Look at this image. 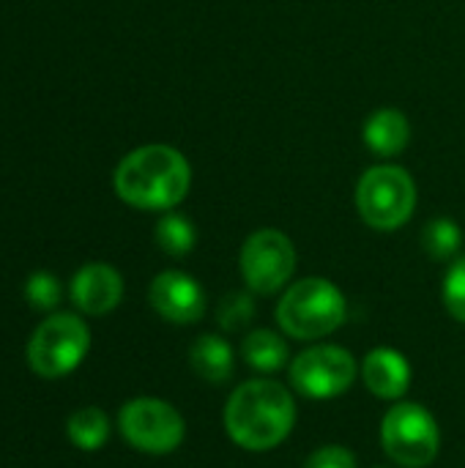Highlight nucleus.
<instances>
[{
  "mask_svg": "<svg viewBox=\"0 0 465 468\" xmlns=\"http://www.w3.org/2000/svg\"><path fill=\"white\" fill-rule=\"evenodd\" d=\"M255 293L252 291H230L217 307V324L225 332H241L255 321Z\"/></svg>",
  "mask_w": 465,
  "mask_h": 468,
  "instance_id": "6ab92c4d",
  "label": "nucleus"
},
{
  "mask_svg": "<svg viewBox=\"0 0 465 468\" xmlns=\"http://www.w3.org/2000/svg\"><path fill=\"white\" fill-rule=\"evenodd\" d=\"M381 447L400 468H428L441 452V428L422 403L397 400L381 420Z\"/></svg>",
  "mask_w": 465,
  "mask_h": 468,
  "instance_id": "39448f33",
  "label": "nucleus"
},
{
  "mask_svg": "<svg viewBox=\"0 0 465 468\" xmlns=\"http://www.w3.org/2000/svg\"><path fill=\"white\" fill-rule=\"evenodd\" d=\"M25 299L36 310H52L60 302V282L49 271H33L25 282Z\"/></svg>",
  "mask_w": 465,
  "mask_h": 468,
  "instance_id": "412c9836",
  "label": "nucleus"
},
{
  "mask_svg": "<svg viewBox=\"0 0 465 468\" xmlns=\"http://www.w3.org/2000/svg\"><path fill=\"white\" fill-rule=\"evenodd\" d=\"M90 348L88 324L79 315L58 313L36 326L27 343V365L41 378H60L77 370Z\"/></svg>",
  "mask_w": 465,
  "mask_h": 468,
  "instance_id": "423d86ee",
  "label": "nucleus"
},
{
  "mask_svg": "<svg viewBox=\"0 0 465 468\" xmlns=\"http://www.w3.org/2000/svg\"><path fill=\"white\" fill-rule=\"evenodd\" d=\"M365 145L375 154V156H397L406 151L408 140H411V123L406 118V112L395 110V107H381L375 110L367 121H365Z\"/></svg>",
  "mask_w": 465,
  "mask_h": 468,
  "instance_id": "4468645a",
  "label": "nucleus"
},
{
  "mask_svg": "<svg viewBox=\"0 0 465 468\" xmlns=\"http://www.w3.org/2000/svg\"><path fill=\"white\" fill-rule=\"evenodd\" d=\"M238 271L255 296H274L288 288L296 271V247L277 228H260L247 236L238 252Z\"/></svg>",
  "mask_w": 465,
  "mask_h": 468,
  "instance_id": "6e6552de",
  "label": "nucleus"
},
{
  "mask_svg": "<svg viewBox=\"0 0 465 468\" xmlns=\"http://www.w3.org/2000/svg\"><path fill=\"white\" fill-rule=\"evenodd\" d=\"M304 468H359V461L345 444H323L304 461Z\"/></svg>",
  "mask_w": 465,
  "mask_h": 468,
  "instance_id": "4be33fe9",
  "label": "nucleus"
},
{
  "mask_svg": "<svg viewBox=\"0 0 465 468\" xmlns=\"http://www.w3.org/2000/svg\"><path fill=\"white\" fill-rule=\"evenodd\" d=\"M156 244L162 252H167L170 258H184L195 250L197 244V230L189 222V217L184 214H173L167 211L159 222H156Z\"/></svg>",
  "mask_w": 465,
  "mask_h": 468,
  "instance_id": "f3484780",
  "label": "nucleus"
},
{
  "mask_svg": "<svg viewBox=\"0 0 465 468\" xmlns=\"http://www.w3.org/2000/svg\"><path fill=\"white\" fill-rule=\"evenodd\" d=\"M151 307L159 318L175 326H192L206 315V291L186 271L167 269L153 277L148 288Z\"/></svg>",
  "mask_w": 465,
  "mask_h": 468,
  "instance_id": "9d476101",
  "label": "nucleus"
},
{
  "mask_svg": "<svg viewBox=\"0 0 465 468\" xmlns=\"http://www.w3.org/2000/svg\"><path fill=\"white\" fill-rule=\"evenodd\" d=\"M359 376H362L370 395H375L378 400L397 403L411 389L414 367L403 351L389 348V346H378V348L367 351V356L362 359Z\"/></svg>",
  "mask_w": 465,
  "mask_h": 468,
  "instance_id": "9b49d317",
  "label": "nucleus"
},
{
  "mask_svg": "<svg viewBox=\"0 0 465 468\" xmlns=\"http://www.w3.org/2000/svg\"><path fill=\"white\" fill-rule=\"evenodd\" d=\"M227 439L247 452H271L296 428L293 392L274 378H249L238 384L222 411Z\"/></svg>",
  "mask_w": 465,
  "mask_h": 468,
  "instance_id": "f257e3e1",
  "label": "nucleus"
},
{
  "mask_svg": "<svg viewBox=\"0 0 465 468\" xmlns=\"http://www.w3.org/2000/svg\"><path fill=\"white\" fill-rule=\"evenodd\" d=\"M441 302L458 324H465V255L449 263L441 282Z\"/></svg>",
  "mask_w": 465,
  "mask_h": 468,
  "instance_id": "aec40b11",
  "label": "nucleus"
},
{
  "mask_svg": "<svg viewBox=\"0 0 465 468\" xmlns=\"http://www.w3.org/2000/svg\"><path fill=\"white\" fill-rule=\"evenodd\" d=\"M121 436L145 455H170L186 439L181 411L162 398H134L118 414Z\"/></svg>",
  "mask_w": 465,
  "mask_h": 468,
  "instance_id": "1a4fd4ad",
  "label": "nucleus"
},
{
  "mask_svg": "<svg viewBox=\"0 0 465 468\" xmlns=\"http://www.w3.org/2000/svg\"><path fill=\"white\" fill-rule=\"evenodd\" d=\"M291 389L307 400H332L345 395L359 378L356 356L334 343H315L288 365Z\"/></svg>",
  "mask_w": 465,
  "mask_h": 468,
  "instance_id": "0eeeda50",
  "label": "nucleus"
},
{
  "mask_svg": "<svg viewBox=\"0 0 465 468\" xmlns=\"http://www.w3.org/2000/svg\"><path fill=\"white\" fill-rule=\"evenodd\" d=\"M123 299V277L110 263H88L71 280V302L85 315H107Z\"/></svg>",
  "mask_w": 465,
  "mask_h": 468,
  "instance_id": "f8f14e48",
  "label": "nucleus"
},
{
  "mask_svg": "<svg viewBox=\"0 0 465 468\" xmlns=\"http://www.w3.org/2000/svg\"><path fill=\"white\" fill-rule=\"evenodd\" d=\"M189 365L197 378L211 387H222L236 373V351L222 335H200L189 348Z\"/></svg>",
  "mask_w": 465,
  "mask_h": 468,
  "instance_id": "ddd939ff",
  "label": "nucleus"
},
{
  "mask_svg": "<svg viewBox=\"0 0 465 468\" xmlns=\"http://www.w3.org/2000/svg\"><path fill=\"white\" fill-rule=\"evenodd\" d=\"M115 195L140 211H173L192 186V167L186 156L162 143L129 151L112 176Z\"/></svg>",
  "mask_w": 465,
  "mask_h": 468,
  "instance_id": "f03ea898",
  "label": "nucleus"
},
{
  "mask_svg": "<svg viewBox=\"0 0 465 468\" xmlns=\"http://www.w3.org/2000/svg\"><path fill=\"white\" fill-rule=\"evenodd\" d=\"M375 468H386V466H375Z\"/></svg>",
  "mask_w": 465,
  "mask_h": 468,
  "instance_id": "5701e85b",
  "label": "nucleus"
},
{
  "mask_svg": "<svg viewBox=\"0 0 465 468\" xmlns=\"http://www.w3.org/2000/svg\"><path fill=\"white\" fill-rule=\"evenodd\" d=\"M274 315L285 337L312 343L334 335L348 321V299L332 280L304 277L282 291Z\"/></svg>",
  "mask_w": 465,
  "mask_h": 468,
  "instance_id": "7ed1b4c3",
  "label": "nucleus"
},
{
  "mask_svg": "<svg viewBox=\"0 0 465 468\" xmlns=\"http://www.w3.org/2000/svg\"><path fill=\"white\" fill-rule=\"evenodd\" d=\"M460 244H463V230L449 217H439L428 222L422 233V247L433 261H455L460 255Z\"/></svg>",
  "mask_w": 465,
  "mask_h": 468,
  "instance_id": "a211bd4d",
  "label": "nucleus"
},
{
  "mask_svg": "<svg viewBox=\"0 0 465 468\" xmlns=\"http://www.w3.org/2000/svg\"><path fill=\"white\" fill-rule=\"evenodd\" d=\"M69 439L77 450H85V452H96L107 444L110 439V420L101 409L96 406H88V409H79L69 417Z\"/></svg>",
  "mask_w": 465,
  "mask_h": 468,
  "instance_id": "dca6fc26",
  "label": "nucleus"
},
{
  "mask_svg": "<svg viewBox=\"0 0 465 468\" xmlns=\"http://www.w3.org/2000/svg\"><path fill=\"white\" fill-rule=\"evenodd\" d=\"M354 200L367 228L392 233L411 222L417 211V184L400 165H375L359 178Z\"/></svg>",
  "mask_w": 465,
  "mask_h": 468,
  "instance_id": "20e7f679",
  "label": "nucleus"
},
{
  "mask_svg": "<svg viewBox=\"0 0 465 468\" xmlns=\"http://www.w3.org/2000/svg\"><path fill=\"white\" fill-rule=\"evenodd\" d=\"M241 356L260 376L280 373L291 362L288 337L274 329H252L241 343Z\"/></svg>",
  "mask_w": 465,
  "mask_h": 468,
  "instance_id": "2eb2a0df",
  "label": "nucleus"
}]
</instances>
